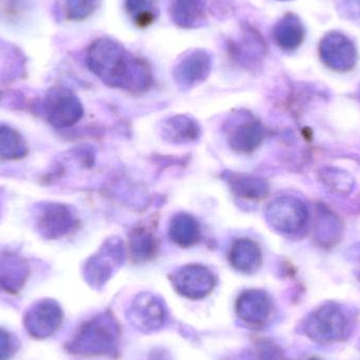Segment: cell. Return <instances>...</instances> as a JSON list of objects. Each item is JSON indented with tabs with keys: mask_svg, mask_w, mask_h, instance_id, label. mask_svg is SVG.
Segmentation results:
<instances>
[{
	"mask_svg": "<svg viewBox=\"0 0 360 360\" xmlns=\"http://www.w3.org/2000/svg\"><path fill=\"white\" fill-rule=\"evenodd\" d=\"M86 65L95 76L111 88L141 93L149 90L153 84V72L149 63L113 38L95 40L86 52Z\"/></svg>",
	"mask_w": 360,
	"mask_h": 360,
	"instance_id": "6da1fadb",
	"label": "cell"
},
{
	"mask_svg": "<svg viewBox=\"0 0 360 360\" xmlns=\"http://www.w3.org/2000/svg\"><path fill=\"white\" fill-rule=\"evenodd\" d=\"M355 316L342 304L328 302L315 309L304 323V333L323 346L346 342L352 335Z\"/></svg>",
	"mask_w": 360,
	"mask_h": 360,
	"instance_id": "7a4b0ae2",
	"label": "cell"
},
{
	"mask_svg": "<svg viewBox=\"0 0 360 360\" xmlns=\"http://www.w3.org/2000/svg\"><path fill=\"white\" fill-rule=\"evenodd\" d=\"M120 328L115 319L103 314L86 321L78 329L68 349L84 356L112 355L117 348Z\"/></svg>",
	"mask_w": 360,
	"mask_h": 360,
	"instance_id": "3957f363",
	"label": "cell"
},
{
	"mask_svg": "<svg viewBox=\"0 0 360 360\" xmlns=\"http://www.w3.org/2000/svg\"><path fill=\"white\" fill-rule=\"evenodd\" d=\"M46 120L57 129L69 128L82 120L84 108L78 97L65 88L49 91L44 103Z\"/></svg>",
	"mask_w": 360,
	"mask_h": 360,
	"instance_id": "277c9868",
	"label": "cell"
},
{
	"mask_svg": "<svg viewBox=\"0 0 360 360\" xmlns=\"http://www.w3.org/2000/svg\"><path fill=\"white\" fill-rule=\"evenodd\" d=\"M173 287L179 295L188 300H202L215 289V275L202 264H191L181 266L171 275Z\"/></svg>",
	"mask_w": 360,
	"mask_h": 360,
	"instance_id": "5b68a950",
	"label": "cell"
},
{
	"mask_svg": "<svg viewBox=\"0 0 360 360\" xmlns=\"http://www.w3.org/2000/svg\"><path fill=\"white\" fill-rule=\"evenodd\" d=\"M63 323V311L58 302L42 300L32 304L23 317V326L32 338L44 340L54 335Z\"/></svg>",
	"mask_w": 360,
	"mask_h": 360,
	"instance_id": "8992f818",
	"label": "cell"
},
{
	"mask_svg": "<svg viewBox=\"0 0 360 360\" xmlns=\"http://www.w3.org/2000/svg\"><path fill=\"white\" fill-rule=\"evenodd\" d=\"M78 220L72 207L63 203L49 202L38 212L36 226L42 237L50 240L63 238L77 228Z\"/></svg>",
	"mask_w": 360,
	"mask_h": 360,
	"instance_id": "52a82bcc",
	"label": "cell"
},
{
	"mask_svg": "<svg viewBox=\"0 0 360 360\" xmlns=\"http://www.w3.org/2000/svg\"><path fill=\"white\" fill-rule=\"evenodd\" d=\"M308 219V210L304 202L294 197H279L266 209V220L275 230L295 233Z\"/></svg>",
	"mask_w": 360,
	"mask_h": 360,
	"instance_id": "ba28073f",
	"label": "cell"
},
{
	"mask_svg": "<svg viewBox=\"0 0 360 360\" xmlns=\"http://www.w3.org/2000/svg\"><path fill=\"white\" fill-rule=\"evenodd\" d=\"M213 58L207 51H190L179 59L173 70L175 82L181 88L190 89L201 84L211 73Z\"/></svg>",
	"mask_w": 360,
	"mask_h": 360,
	"instance_id": "9c48e42d",
	"label": "cell"
},
{
	"mask_svg": "<svg viewBox=\"0 0 360 360\" xmlns=\"http://www.w3.org/2000/svg\"><path fill=\"white\" fill-rule=\"evenodd\" d=\"M124 259V248L117 239L107 241L98 254L86 262L84 275L92 285H101L111 277L115 266Z\"/></svg>",
	"mask_w": 360,
	"mask_h": 360,
	"instance_id": "30bf717a",
	"label": "cell"
},
{
	"mask_svg": "<svg viewBox=\"0 0 360 360\" xmlns=\"http://www.w3.org/2000/svg\"><path fill=\"white\" fill-rule=\"evenodd\" d=\"M129 321L143 332L155 331L165 325L167 311L164 302L153 294L137 296L129 311Z\"/></svg>",
	"mask_w": 360,
	"mask_h": 360,
	"instance_id": "8fae6325",
	"label": "cell"
},
{
	"mask_svg": "<svg viewBox=\"0 0 360 360\" xmlns=\"http://www.w3.org/2000/svg\"><path fill=\"white\" fill-rule=\"evenodd\" d=\"M272 312V300L262 290H248L240 294L236 302L237 316L250 327H262Z\"/></svg>",
	"mask_w": 360,
	"mask_h": 360,
	"instance_id": "7c38bea8",
	"label": "cell"
},
{
	"mask_svg": "<svg viewBox=\"0 0 360 360\" xmlns=\"http://www.w3.org/2000/svg\"><path fill=\"white\" fill-rule=\"evenodd\" d=\"M228 52L235 61L248 69L264 57L266 44L259 32L252 25H243L240 37L228 42Z\"/></svg>",
	"mask_w": 360,
	"mask_h": 360,
	"instance_id": "4fadbf2b",
	"label": "cell"
},
{
	"mask_svg": "<svg viewBox=\"0 0 360 360\" xmlns=\"http://www.w3.org/2000/svg\"><path fill=\"white\" fill-rule=\"evenodd\" d=\"M30 275L25 258L12 252H0V289L16 294L25 287Z\"/></svg>",
	"mask_w": 360,
	"mask_h": 360,
	"instance_id": "5bb4252c",
	"label": "cell"
},
{
	"mask_svg": "<svg viewBox=\"0 0 360 360\" xmlns=\"http://www.w3.org/2000/svg\"><path fill=\"white\" fill-rule=\"evenodd\" d=\"M264 139V128L255 120L237 122L229 130L228 143L237 153L249 154L259 147Z\"/></svg>",
	"mask_w": 360,
	"mask_h": 360,
	"instance_id": "9a60e30c",
	"label": "cell"
},
{
	"mask_svg": "<svg viewBox=\"0 0 360 360\" xmlns=\"http://www.w3.org/2000/svg\"><path fill=\"white\" fill-rule=\"evenodd\" d=\"M229 262L238 272L243 274H254L262 266V251L257 243L252 239H237L231 245Z\"/></svg>",
	"mask_w": 360,
	"mask_h": 360,
	"instance_id": "2e32d148",
	"label": "cell"
},
{
	"mask_svg": "<svg viewBox=\"0 0 360 360\" xmlns=\"http://www.w3.org/2000/svg\"><path fill=\"white\" fill-rule=\"evenodd\" d=\"M171 19L182 29H196L205 23V0H170Z\"/></svg>",
	"mask_w": 360,
	"mask_h": 360,
	"instance_id": "e0dca14e",
	"label": "cell"
},
{
	"mask_svg": "<svg viewBox=\"0 0 360 360\" xmlns=\"http://www.w3.org/2000/svg\"><path fill=\"white\" fill-rule=\"evenodd\" d=\"M162 136L173 143H190L200 136L198 122L186 115L169 118L162 127Z\"/></svg>",
	"mask_w": 360,
	"mask_h": 360,
	"instance_id": "ac0fdd59",
	"label": "cell"
},
{
	"mask_svg": "<svg viewBox=\"0 0 360 360\" xmlns=\"http://www.w3.org/2000/svg\"><path fill=\"white\" fill-rule=\"evenodd\" d=\"M169 236L173 243L180 248H190L196 245L200 239V228L198 221L186 213L173 216L169 226Z\"/></svg>",
	"mask_w": 360,
	"mask_h": 360,
	"instance_id": "d6986e66",
	"label": "cell"
},
{
	"mask_svg": "<svg viewBox=\"0 0 360 360\" xmlns=\"http://www.w3.org/2000/svg\"><path fill=\"white\" fill-rule=\"evenodd\" d=\"M321 52L326 63L334 70L346 71L354 65V48L346 38L340 39L336 36L333 39H328Z\"/></svg>",
	"mask_w": 360,
	"mask_h": 360,
	"instance_id": "ffe728a7",
	"label": "cell"
},
{
	"mask_svg": "<svg viewBox=\"0 0 360 360\" xmlns=\"http://www.w3.org/2000/svg\"><path fill=\"white\" fill-rule=\"evenodd\" d=\"M273 36L283 50H295L304 39V29L297 17L287 15L276 23Z\"/></svg>",
	"mask_w": 360,
	"mask_h": 360,
	"instance_id": "44dd1931",
	"label": "cell"
},
{
	"mask_svg": "<svg viewBox=\"0 0 360 360\" xmlns=\"http://www.w3.org/2000/svg\"><path fill=\"white\" fill-rule=\"evenodd\" d=\"M229 184L231 190L236 196L241 198L258 199L266 196L268 193V184L264 180L250 176V175L229 174Z\"/></svg>",
	"mask_w": 360,
	"mask_h": 360,
	"instance_id": "7402d4cb",
	"label": "cell"
},
{
	"mask_svg": "<svg viewBox=\"0 0 360 360\" xmlns=\"http://www.w3.org/2000/svg\"><path fill=\"white\" fill-rule=\"evenodd\" d=\"M27 146L20 133L8 126H0V158L18 160L25 158Z\"/></svg>",
	"mask_w": 360,
	"mask_h": 360,
	"instance_id": "603a6c76",
	"label": "cell"
},
{
	"mask_svg": "<svg viewBox=\"0 0 360 360\" xmlns=\"http://www.w3.org/2000/svg\"><path fill=\"white\" fill-rule=\"evenodd\" d=\"M129 16L139 27H147L158 20L160 10L156 0H126Z\"/></svg>",
	"mask_w": 360,
	"mask_h": 360,
	"instance_id": "cb8c5ba5",
	"label": "cell"
},
{
	"mask_svg": "<svg viewBox=\"0 0 360 360\" xmlns=\"http://www.w3.org/2000/svg\"><path fill=\"white\" fill-rule=\"evenodd\" d=\"M156 248L155 237L147 230L139 229L131 234V254L137 262H146L153 257Z\"/></svg>",
	"mask_w": 360,
	"mask_h": 360,
	"instance_id": "d4e9b609",
	"label": "cell"
},
{
	"mask_svg": "<svg viewBox=\"0 0 360 360\" xmlns=\"http://www.w3.org/2000/svg\"><path fill=\"white\" fill-rule=\"evenodd\" d=\"M65 12L71 20H84L98 8L101 0H65Z\"/></svg>",
	"mask_w": 360,
	"mask_h": 360,
	"instance_id": "484cf974",
	"label": "cell"
},
{
	"mask_svg": "<svg viewBox=\"0 0 360 360\" xmlns=\"http://www.w3.org/2000/svg\"><path fill=\"white\" fill-rule=\"evenodd\" d=\"M18 338L8 330L0 328V360H10L18 352Z\"/></svg>",
	"mask_w": 360,
	"mask_h": 360,
	"instance_id": "4316f807",
	"label": "cell"
},
{
	"mask_svg": "<svg viewBox=\"0 0 360 360\" xmlns=\"http://www.w3.org/2000/svg\"><path fill=\"white\" fill-rule=\"evenodd\" d=\"M309 360H319V359H309Z\"/></svg>",
	"mask_w": 360,
	"mask_h": 360,
	"instance_id": "83f0119b",
	"label": "cell"
}]
</instances>
